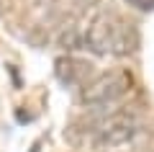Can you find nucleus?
Instances as JSON below:
<instances>
[{
    "label": "nucleus",
    "instance_id": "1",
    "mask_svg": "<svg viewBox=\"0 0 154 152\" xmlns=\"http://www.w3.org/2000/svg\"><path fill=\"white\" fill-rule=\"evenodd\" d=\"M139 47L134 23H126L118 13L103 11L85 28V49L95 54H131Z\"/></svg>",
    "mask_w": 154,
    "mask_h": 152
},
{
    "label": "nucleus",
    "instance_id": "2",
    "mask_svg": "<svg viewBox=\"0 0 154 152\" xmlns=\"http://www.w3.org/2000/svg\"><path fill=\"white\" fill-rule=\"evenodd\" d=\"M134 85V77L128 70H110L98 75L82 88V103L85 106H108L118 98H123Z\"/></svg>",
    "mask_w": 154,
    "mask_h": 152
},
{
    "label": "nucleus",
    "instance_id": "3",
    "mask_svg": "<svg viewBox=\"0 0 154 152\" xmlns=\"http://www.w3.org/2000/svg\"><path fill=\"white\" fill-rule=\"evenodd\" d=\"M139 131V124L131 114H110L108 119L93 126V147L98 150H113L131 142Z\"/></svg>",
    "mask_w": 154,
    "mask_h": 152
},
{
    "label": "nucleus",
    "instance_id": "4",
    "mask_svg": "<svg viewBox=\"0 0 154 152\" xmlns=\"http://www.w3.org/2000/svg\"><path fill=\"white\" fill-rule=\"evenodd\" d=\"M90 67L88 62L82 60H75V57H59V60L54 62V72L57 77H59V82H64V85H88V77H90Z\"/></svg>",
    "mask_w": 154,
    "mask_h": 152
},
{
    "label": "nucleus",
    "instance_id": "5",
    "mask_svg": "<svg viewBox=\"0 0 154 152\" xmlns=\"http://www.w3.org/2000/svg\"><path fill=\"white\" fill-rule=\"evenodd\" d=\"M59 47L62 49H85V31L75 23L62 28L59 34Z\"/></svg>",
    "mask_w": 154,
    "mask_h": 152
},
{
    "label": "nucleus",
    "instance_id": "6",
    "mask_svg": "<svg viewBox=\"0 0 154 152\" xmlns=\"http://www.w3.org/2000/svg\"><path fill=\"white\" fill-rule=\"evenodd\" d=\"M98 3H100V0H72V5H75L77 13H88V11H93Z\"/></svg>",
    "mask_w": 154,
    "mask_h": 152
},
{
    "label": "nucleus",
    "instance_id": "7",
    "mask_svg": "<svg viewBox=\"0 0 154 152\" xmlns=\"http://www.w3.org/2000/svg\"><path fill=\"white\" fill-rule=\"evenodd\" d=\"M128 5H134V8H139V11H152L154 8V0H126Z\"/></svg>",
    "mask_w": 154,
    "mask_h": 152
}]
</instances>
